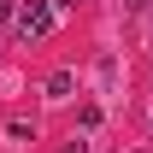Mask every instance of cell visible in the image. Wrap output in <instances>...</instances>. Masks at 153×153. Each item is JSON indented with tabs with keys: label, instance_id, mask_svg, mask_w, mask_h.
Wrapping results in <instances>:
<instances>
[{
	"label": "cell",
	"instance_id": "1",
	"mask_svg": "<svg viewBox=\"0 0 153 153\" xmlns=\"http://www.w3.org/2000/svg\"><path fill=\"white\" fill-rule=\"evenodd\" d=\"M53 18H59V6H47V0H30V6H18V41H47L53 36Z\"/></svg>",
	"mask_w": 153,
	"mask_h": 153
},
{
	"label": "cell",
	"instance_id": "2",
	"mask_svg": "<svg viewBox=\"0 0 153 153\" xmlns=\"http://www.w3.org/2000/svg\"><path fill=\"white\" fill-rule=\"evenodd\" d=\"M65 94H71V71H53L47 76V100H65Z\"/></svg>",
	"mask_w": 153,
	"mask_h": 153
},
{
	"label": "cell",
	"instance_id": "3",
	"mask_svg": "<svg viewBox=\"0 0 153 153\" xmlns=\"http://www.w3.org/2000/svg\"><path fill=\"white\" fill-rule=\"evenodd\" d=\"M6 24H18V6H12V0H0V30H6Z\"/></svg>",
	"mask_w": 153,
	"mask_h": 153
},
{
	"label": "cell",
	"instance_id": "4",
	"mask_svg": "<svg viewBox=\"0 0 153 153\" xmlns=\"http://www.w3.org/2000/svg\"><path fill=\"white\" fill-rule=\"evenodd\" d=\"M147 6H153V0H124V12H147Z\"/></svg>",
	"mask_w": 153,
	"mask_h": 153
}]
</instances>
